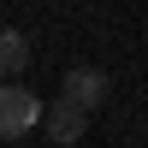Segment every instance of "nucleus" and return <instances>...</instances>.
Listing matches in <instances>:
<instances>
[{
	"instance_id": "f257e3e1",
	"label": "nucleus",
	"mask_w": 148,
	"mask_h": 148,
	"mask_svg": "<svg viewBox=\"0 0 148 148\" xmlns=\"http://www.w3.org/2000/svg\"><path fill=\"white\" fill-rule=\"evenodd\" d=\"M36 125H42V101H36L24 83H0V142L30 136Z\"/></svg>"
},
{
	"instance_id": "f03ea898",
	"label": "nucleus",
	"mask_w": 148,
	"mask_h": 148,
	"mask_svg": "<svg viewBox=\"0 0 148 148\" xmlns=\"http://www.w3.org/2000/svg\"><path fill=\"white\" fill-rule=\"evenodd\" d=\"M42 130L59 148H71V142H83V130H89V113L71 107V101H53V107H42Z\"/></svg>"
},
{
	"instance_id": "7ed1b4c3",
	"label": "nucleus",
	"mask_w": 148,
	"mask_h": 148,
	"mask_svg": "<svg viewBox=\"0 0 148 148\" xmlns=\"http://www.w3.org/2000/svg\"><path fill=\"white\" fill-rule=\"evenodd\" d=\"M59 101L83 107V113H89V107H101V101H107V71H95V65H71V71H65V95H59Z\"/></svg>"
},
{
	"instance_id": "20e7f679",
	"label": "nucleus",
	"mask_w": 148,
	"mask_h": 148,
	"mask_svg": "<svg viewBox=\"0 0 148 148\" xmlns=\"http://www.w3.org/2000/svg\"><path fill=\"white\" fill-rule=\"evenodd\" d=\"M30 65V36L24 30H0V77H18Z\"/></svg>"
}]
</instances>
